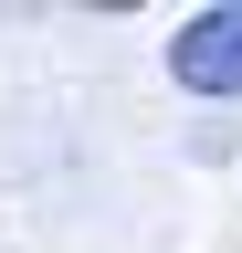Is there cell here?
Wrapping results in <instances>:
<instances>
[{
    "mask_svg": "<svg viewBox=\"0 0 242 253\" xmlns=\"http://www.w3.org/2000/svg\"><path fill=\"white\" fill-rule=\"evenodd\" d=\"M169 74L190 95H242V11H190L169 32Z\"/></svg>",
    "mask_w": 242,
    "mask_h": 253,
    "instance_id": "1",
    "label": "cell"
}]
</instances>
